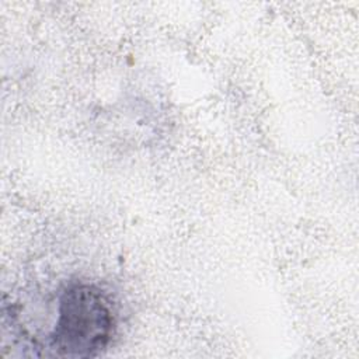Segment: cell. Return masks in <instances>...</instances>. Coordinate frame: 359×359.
<instances>
[{"label": "cell", "instance_id": "6da1fadb", "mask_svg": "<svg viewBox=\"0 0 359 359\" xmlns=\"http://www.w3.org/2000/svg\"><path fill=\"white\" fill-rule=\"evenodd\" d=\"M114 328L115 316L104 290L90 283H74L59 299L49 345L57 356H94L108 345Z\"/></svg>", "mask_w": 359, "mask_h": 359}]
</instances>
